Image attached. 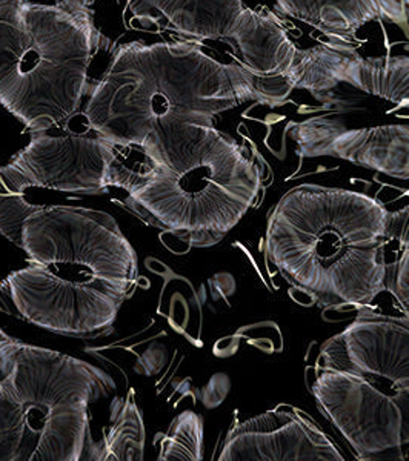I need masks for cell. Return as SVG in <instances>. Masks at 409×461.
I'll use <instances>...</instances> for the list:
<instances>
[{"label":"cell","instance_id":"obj_1","mask_svg":"<svg viewBox=\"0 0 409 461\" xmlns=\"http://www.w3.org/2000/svg\"><path fill=\"white\" fill-rule=\"evenodd\" d=\"M293 89L286 76L221 62L197 41L130 42L113 51L80 115L88 131L160 163L215 115L247 102L277 108Z\"/></svg>","mask_w":409,"mask_h":461},{"label":"cell","instance_id":"obj_2","mask_svg":"<svg viewBox=\"0 0 409 461\" xmlns=\"http://www.w3.org/2000/svg\"><path fill=\"white\" fill-rule=\"evenodd\" d=\"M25 267L0 280V312L48 332L105 336L136 289L137 254L104 211L39 204L22 226Z\"/></svg>","mask_w":409,"mask_h":461},{"label":"cell","instance_id":"obj_3","mask_svg":"<svg viewBox=\"0 0 409 461\" xmlns=\"http://www.w3.org/2000/svg\"><path fill=\"white\" fill-rule=\"evenodd\" d=\"M397 212L363 193L304 184L268 217L265 252L291 286L323 308H362L386 291Z\"/></svg>","mask_w":409,"mask_h":461},{"label":"cell","instance_id":"obj_4","mask_svg":"<svg viewBox=\"0 0 409 461\" xmlns=\"http://www.w3.org/2000/svg\"><path fill=\"white\" fill-rule=\"evenodd\" d=\"M306 377L357 458L374 460L409 445V315L359 308L319 348Z\"/></svg>","mask_w":409,"mask_h":461},{"label":"cell","instance_id":"obj_5","mask_svg":"<svg viewBox=\"0 0 409 461\" xmlns=\"http://www.w3.org/2000/svg\"><path fill=\"white\" fill-rule=\"evenodd\" d=\"M114 393L93 363L0 328V461L91 460V411Z\"/></svg>","mask_w":409,"mask_h":461},{"label":"cell","instance_id":"obj_6","mask_svg":"<svg viewBox=\"0 0 409 461\" xmlns=\"http://www.w3.org/2000/svg\"><path fill=\"white\" fill-rule=\"evenodd\" d=\"M260 191L262 173L247 149L204 125L126 194L123 206L188 247L210 248L236 228Z\"/></svg>","mask_w":409,"mask_h":461},{"label":"cell","instance_id":"obj_7","mask_svg":"<svg viewBox=\"0 0 409 461\" xmlns=\"http://www.w3.org/2000/svg\"><path fill=\"white\" fill-rule=\"evenodd\" d=\"M104 42L91 11L30 0L27 41L0 74V106L32 134L67 123L88 95L89 65Z\"/></svg>","mask_w":409,"mask_h":461},{"label":"cell","instance_id":"obj_8","mask_svg":"<svg viewBox=\"0 0 409 461\" xmlns=\"http://www.w3.org/2000/svg\"><path fill=\"white\" fill-rule=\"evenodd\" d=\"M113 143L88 134H32L10 162L0 167V193L25 194L32 188L69 194H106Z\"/></svg>","mask_w":409,"mask_h":461},{"label":"cell","instance_id":"obj_9","mask_svg":"<svg viewBox=\"0 0 409 461\" xmlns=\"http://www.w3.org/2000/svg\"><path fill=\"white\" fill-rule=\"evenodd\" d=\"M286 76L294 89H304L322 102L347 85L397 108H409L408 56L363 58L350 43L330 41L297 50Z\"/></svg>","mask_w":409,"mask_h":461},{"label":"cell","instance_id":"obj_10","mask_svg":"<svg viewBox=\"0 0 409 461\" xmlns=\"http://www.w3.org/2000/svg\"><path fill=\"white\" fill-rule=\"evenodd\" d=\"M286 136L300 158H332L360 168L409 180V125L348 128L334 117L291 122Z\"/></svg>","mask_w":409,"mask_h":461},{"label":"cell","instance_id":"obj_11","mask_svg":"<svg viewBox=\"0 0 409 461\" xmlns=\"http://www.w3.org/2000/svg\"><path fill=\"white\" fill-rule=\"evenodd\" d=\"M221 461H343L330 437L289 404L236 421L228 430Z\"/></svg>","mask_w":409,"mask_h":461},{"label":"cell","instance_id":"obj_12","mask_svg":"<svg viewBox=\"0 0 409 461\" xmlns=\"http://www.w3.org/2000/svg\"><path fill=\"white\" fill-rule=\"evenodd\" d=\"M125 11L143 30L165 21L188 41H225L236 51L262 14L243 0H126Z\"/></svg>","mask_w":409,"mask_h":461},{"label":"cell","instance_id":"obj_13","mask_svg":"<svg viewBox=\"0 0 409 461\" xmlns=\"http://www.w3.org/2000/svg\"><path fill=\"white\" fill-rule=\"evenodd\" d=\"M274 10L336 42H351L373 22L399 25L409 34V0H274Z\"/></svg>","mask_w":409,"mask_h":461},{"label":"cell","instance_id":"obj_14","mask_svg":"<svg viewBox=\"0 0 409 461\" xmlns=\"http://www.w3.org/2000/svg\"><path fill=\"white\" fill-rule=\"evenodd\" d=\"M145 456V423L134 391L111 400L108 423L91 452L95 461H141Z\"/></svg>","mask_w":409,"mask_h":461},{"label":"cell","instance_id":"obj_15","mask_svg":"<svg viewBox=\"0 0 409 461\" xmlns=\"http://www.w3.org/2000/svg\"><path fill=\"white\" fill-rule=\"evenodd\" d=\"M159 445L160 461H200L204 458V419L185 411L174 419Z\"/></svg>","mask_w":409,"mask_h":461},{"label":"cell","instance_id":"obj_16","mask_svg":"<svg viewBox=\"0 0 409 461\" xmlns=\"http://www.w3.org/2000/svg\"><path fill=\"white\" fill-rule=\"evenodd\" d=\"M30 0H0V74L14 62L27 41Z\"/></svg>","mask_w":409,"mask_h":461},{"label":"cell","instance_id":"obj_17","mask_svg":"<svg viewBox=\"0 0 409 461\" xmlns=\"http://www.w3.org/2000/svg\"><path fill=\"white\" fill-rule=\"evenodd\" d=\"M386 289L409 314V206L397 212V236L389 263Z\"/></svg>","mask_w":409,"mask_h":461},{"label":"cell","instance_id":"obj_18","mask_svg":"<svg viewBox=\"0 0 409 461\" xmlns=\"http://www.w3.org/2000/svg\"><path fill=\"white\" fill-rule=\"evenodd\" d=\"M37 206L30 203L23 194L0 193V234L21 248L22 226Z\"/></svg>","mask_w":409,"mask_h":461},{"label":"cell","instance_id":"obj_19","mask_svg":"<svg viewBox=\"0 0 409 461\" xmlns=\"http://www.w3.org/2000/svg\"><path fill=\"white\" fill-rule=\"evenodd\" d=\"M56 5L62 6L69 11H86L89 10L91 0H56Z\"/></svg>","mask_w":409,"mask_h":461}]
</instances>
